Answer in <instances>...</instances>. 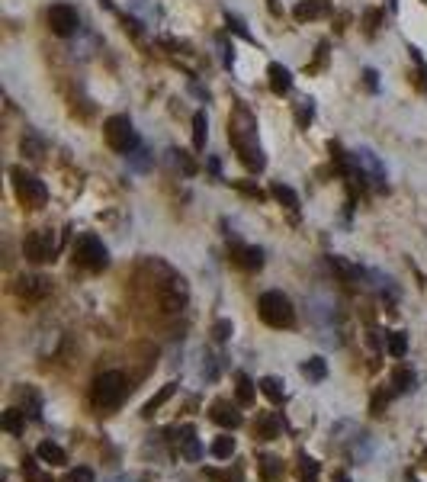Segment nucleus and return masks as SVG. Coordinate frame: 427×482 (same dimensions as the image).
<instances>
[{
  "mask_svg": "<svg viewBox=\"0 0 427 482\" xmlns=\"http://www.w3.org/2000/svg\"><path fill=\"white\" fill-rule=\"evenodd\" d=\"M228 139H232V148L241 158V164L251 167V171H264L267 158H264V148H260V141H257V126H254V116L247 113L245 106L235 109L232 122H228Z\"/></svg>",
  "mask_w": 427,
  "mask_h": 482,
  "instance_id": "1",
  "label": "nucleus"
},
{
  "mask_svg": "<svg viewBox=\"0 0 427 482\" xmlns=\"http://www.w3.org/2000/svg\"><path fill=\"white\" fill-rule=\"evenodd\" d=\"M257 312L270 328H292L296 325V308H292V302L286 299L279 289H267V293L260 296Z\"/></svg>",
  "mask_w": 427,
  "mask_h": 482,
  "instance_id": "2",
  "label": "nucleus"
},
{
  "mask_svg": "<svg viewBox=\"0 0 427 482\" xmlns=\"http://www.w3.org/2000/svg\"><path fill=\"white\" fill-rule=\"evenodd\" d=\"M125 389H129V386H125L123 373L110 370V373H100V376L93 379L91 398H93V405H97L100 411H113V408H119V405H123Z\"/></svg>",
  "mask_w": 427,
  "mask_h": 482,
  "instance_id": "3",
  "label": "nucleus"
},
{
  "mask_svg": "<svg viewBox=\"0 0 427 482\" xmlns=\"http://www.w3.org/2000/svg\"><path fill=\"white\" fill-rule=\"evenodd\" d=\"M103 139H106V145H110L113 151H119V154H129L132 148L138 145L135 129H132L129 116H110V119L103 122Z\"/></svg>",
  "mask_w": 427,
  "mask_h": 482,
  "instance_id": "4",
  "label": "nucleus"
},
{
  "mask_svg": "<svg viewBox=\"0 0 427 482\" xmlns=\"http://www.w3.org/2000/svg\"><path fill=\"white\" fill-rule=\"evenodd\" d=\"M10 177H14V190H16V196H20V203L33 206V209L46 206L48 190H46V184H42L36 174L23 171V167H14V171H10Z\"/></svg>",
  "mask_w": 427,
  "mask_h": 482,
  "instance_id": "5",
  "label": "nucleus"
},
{
  "mask_svg": "<svg viewBox=\"0 0 427 482\" xmlns=\"http://www.w3.org/2000/svg\"><path fill=\"white\" fill-rule=\"evenodd\" d=\"M74 261L87 270H103L106 263H110V251L103 248V241H100L97 235H84L74 244Z\"/></svg>",
  "mask_w": 427,
  "mask_h": 482,
  "instance_id": "6",
  "label": "nucleus"
},
{
  "mask_svg": "<svg viewBox=\"0 0 427 482\" xmlns=\"http://www.w3.org/2000/svg\"><path fill=\"white\" fill-rule=\"evenodd\" d=\"M23 251H26V257H29L33 263L55 261V254H58V238H55V231H52V229H36L33 235L26 238Z\"/></svg>",
  "mask_w": 427,
  "mask_h": 482,
  "instance_id": "7",
  "label": "nucleus"
},
{
  "mask_svg": "<svg viewBox=\"0 0 427 482\" xmlns=\"http://www.w3.org/2000/svg\"><path fill=\"white\" fill-rule=\"evenodd\" d=\"M48 29L55 32V36H61V39H68V36H74V32L81 29V16H78V10H74L71 4H55V6H48Z\"/></svg>",
  "mask_w": 427,
  "mask_h": 482,
  "instance_id": "8",
  "label": "nucleus"
},
{
  "mask_svg": "<svg viewBox=\"0 0 427 482\" xmlns=\"http://www.w3.org/2000/svg\"><path fill=\"white\" fill-rule=\"evenodd\" d=\"M354 171L360 174V180L366 177L369 184H376V186L386 184V167L379 164V158H376L369 148H360V151H354Z\"/></svg>",
  "mask_w": 427,
  "mask_h": 482,
  "instance_id": "9",
  "label": "nucleus"
},
{
  "mask_svg": "<svg viewBox=\"0 0 427 482\" xmlns=\"http://www.w3.org/2000/svg\"><path fill=\"white\" fill-rule=\"evenodd\" d=\"M48 293H52V280L42 273H29V276H20V280H16V296H20L23 302H39V299H46Z\"/></svg>",
  "mask_w": 427,
  "mask_h": 482,
  "instance_id": "10",
  "label": "nucleus"
},
{
  "mask_svg": "<svg viewBox=\"0 0 427 482\" xmlns=\"http://www.w3.org/2000/svg\"><path fill=\"white\" fill-rule=\"evenodd\" d=\"M232 261L238 263L241 270H260V267H264V251L251 248V244H235V248H232Z\"/></svg>",
  "mask_w": 427,
  "mask_h": 482,
  "instance_id": "11",
  "label": "nucleus"
},
{
  "mask_svg": "<svg viewBox=\"0 0 427 482\" xmlns=\"http://www.w3.org/2000/svg\"><path fill=\"white\" fill-rule=\"evenodd\" d=\"M209 418H212L215 424H222V428H238L241 424V415L235 411L232 402H225V398H219V402H212V408H209Z\"/></svg>",
  "mask_w": 427,
  "mask_h": 482,
  "instance_id": "12",
  "label": "nucleus"
},
{
  "mask_svg": "<svg viewBox=\"0 0 427 482\" xmlns=\"http://www.w3.org/2000/svg\"><path fill=\"white\" fill-rule=\"evenodd\" d=\"M267 77H270V90H273L277 96L289 94V87H292V74H289V68H286V64L273 61L270 68H267Z\"/></svg>",
  "mask_w": 427,
  "mask_h": 482,
  "instance_id": "13",
  "label": "nucleus"
},
{
  "mask_svg": "<svg viewBox=\"0 0 427 482\" xmlns=\"http://www.w3.org/2000/svg\"><path fill=\"white\" fill-rule=\"evenodd\" d=\"M292 16H296L299 23H312V19L328 16V0H302V4H296Z\"/></svg>",
  "mask_w": 427,
  "mask_h": 482,
  "instance_id": "14",
  "label": "nucleus"
},
{
  "mask_svg": "<svg viewBox=\"0 0 427 482\" xmlns=\"http://www.w3.org/2000/svg\"><path fill=\"white\" fill-rule=\"evenodd\" d=\"M254 434L264 437V441H273V437H279V418L273 415V411H260L257 421H254Z\"/></svg>",
  "mask_w": 427,
  "mask_h": 482,
  "instance_id": "15",
  "label": "nucleus"
},
{
  "mask_svg": "<svg viewBox=\"0 0 427 482\" xmlns=\"http://www.w3.org/2000/svg\"><path fill=\"white\" fill-rule=\"evenodd\" d=\"M36 456H39L42 463H52V466H65V463H68V453L58 447V443H52V441H42L39 450H36Z\"/></svg>",
  "mask_w": 427,
  "mask_h": 482,
  "instance_id": "16",
  "label": "nucleus"
},
{
  "mask_svg": "<svg viewBox=\"0 0 427 482\" xmlns=\"http://www.w3.org/2000/svg\"><path fill=\"white\" fill-rule=\"evenodd\" d=\"M235 396H238L241 405H254L257 392H254V379L247 376V373H238V376H235Z\"/></svg>",
  "mask_w": 427,
  "mask_h": 482,
  "instance_id": "17",
  "label": "nucleus"
},
{
  "mask_svg": "<svg viewBox=\"0 0 427 482\" xmlns=\"http://www.w3.org/2000/svg\"><path fill=\"white\" fill-rule=\"evenodd\" d=\"M206 139H209V119H206V113H193V148L196 151H202L206 148Z\"/></svg>",
  "mask_w": 427,
  "mask_h": 482,
  "instance_id": "18",
  "label": "nucleus"
},
{
  "mask_svg": "<svg viewBox=\"0 0 427 482\" xmlns=\"http://www.w3.org/2000/svg\"><path fill=\"white\" fill-rule=\"evenodd\" d=\"M174 392H177V383H168V386H161V392H158V396H151V398H148V402H145L142 415H145V418H151V415H155V411H158V408H161V405H164V402H168V398H170V396H174Z\"/></svg>",
  "mask_w": 427,
  "mask_h": 482,
  "instance_id": "19",
  "label": "nucleus"
},
{
  "mask_svg": "<svg viewBox=\"0 0 427 482\" xmlns=\"http://www.w3.org/2000/svg\"><path fill=\"white\" fill-rule=\"evenodd\" d=\"M180 450H183V456H187V460H200L202 456V447H200V441H196V434H193V428H183L180 431Z\"/></svg>",
  "mask_w": 427,
  "mask_h": 482,
  "instance_id": "20",
  "label": "nucleus"
},
{
  "mask_svg": "<svg viewBox=\"0 0 427 482\" xmlns=\"http://www.w3.org/2000/svg\"><path fill=\"white\" fill-rule=\"evenodd\" d=\"M23 418H26V411L7 408V411H4V418H0V424H4V431H7V434L20 437V434H23Z\"/></svg>",
  "mask_w": 427,
  "mask_h": 482,
  "instance_id": "21",
  "label": "nucleus"
},
{
  "mask_svg": "<svg viewBox=\"0 0 427 482\" xmlns=\"http://www.w3.org/2000/svg\"><path fill=\"white\" fill-rule=\"evenodd\" d=\"M270 193H273V199H277V203H283V206H286V209H292V212L299 209V196H296V190H292V186H286V184H273V186H270Z\"/></svg>",
  "mask_w": 427,
  "mask_h": 482,
  "instance_id": "22",
  "label": "nucleus"
},
{
  "mask_svg": "<svg viewBox=\"0 0 427 482\" xmlns=\"http://www.w3.org/2000/svg\"><path fill=\"white\" fill-rule=\"evenodd\" d=\"M260 473H264V482H277L283 476V460L279 456H260Z\"/></svg>",
  "mask_w": 427,
  "mask_h": 482,
  "instance_id": "23",
  "label": "nucleus"
},
{
  "mask_svg": "<svg viewBox=\"0 0 427 482\" xmlns=\"http://www.w3.org/2000/svg\"><path fill=\"white\" fill-rule=\"evenodd\" d=\"M257 389L264 392L270 402H283V379H277V376H264L257 383Z\"/></svg>",
  "mask_w": 427,
  "mask_h": 482,
  "instance_id": "24",
  "label": "nucleus"
},
{
  "mask_svg": "<svg viewBox=\"0 0 427 482\" xmlns=\"http://www.w3.org/2000/svg\"><path fill=\"white\" fill-rule=\"evenodd\" d=\"M331 270H334L337 276H344L347 283H354V280H360V267H354L350 261H344V257H331Z\"/></svg>",
  "mask_w": 427,
  "mask_h": 482,
  "instance_id": "25",
  "label": "nucleus"
},
{
  "mask_svg": "<svg viewBox=\"0 0 427 482\" xmlns=\"http://www.w3.org/2000/svg\"><path fill=\"white\" fill-rule=\"evenodd\" d=\"M232 453H235V437L232 434L215 437L212 441V456L215 460H232Z\"/></svg>",
  "mask_w": 427,
  "mask_h": 482,
  "instance_id": "26",
  "label": "nucleus"
},
{
  "mask_svg": "<svg viewBox=\"0 0 427 482\" xmlns=\"http://www.w3.org/2000/svg\"><path fill=\"white\" fill-rule=\"evenodd\" d=\"M392 386H395V392H411L414 389V373L408 370V366H398V370L392 373Z\"/></svg>",
  "mask_w": 427,
  "mask_h": 482,
  "instance_id": "27",
  "label": "nucleus"
},
{
  "mask_svg": "<svg viewBox=\"0 0 427 482\" xmlns=\"http://www.w3.org/2000/svg\"><path fill=\"white\" fill-rule=\"evenodd\" d=\"M42 151H46V141H42L39 135L36 132L23 135V154H26V158H42Z\"/></svg>",
  "mask_w": 427,
  "mask_h": 482,
  "instance_id": "28",
  "label": "nucleus"
},
{
  "mask_svg": "<svg viewBox=\"0 0 427 482\" xmlns=\"http://www.w3.org/2000/svg\"><path fill=\"white\" fill-rule=\"evenodd\" d=\"M302 373L309 379H324V376H328V363H324V357H309L302 363Z\"/></svg>",
  "mask_w": 427,
  "mask_h": 482,
  "instance_id": "29",
  "label": "nucleus"
},
{
  "mask_svg": "<svg viewBox=\"0 0 427 482\" xmlns=\"http://www.w3.org/2000/svg\"><path fill=\"white\" fill-rule=\"evenodd\" d=\"M23 473H26V482H55L52 473H42V469L36 466L33 456H26V460H23Z\"/></svg>",
  "mask_w": 427,
  "mask_h": 482,
  "instance_id": "30",
  "label": "nucleus"
},
{
  "mask_svg": "<svg viewBox=\"0 0 427 482\" xmlns=\"http://www.w3.org/2000/svg\"><path fill=\"white\" fill-rule=\"evenodd\" d=\"M386 347H389V353H392V357H405L408 334L405 331H392V334H389V341H386Z\"/></svg>",
  "mask_w": 427,
  "mask_h": 482,
  "instance_id": "31",
  "label": "nucleus"
},
{
  "mask_svg": "<svg viewBox=\"0 0 427 482\" xmlns=\"http://www.w3.org/2000/svg\"><path fill=\"white\" fill-rule=\"evenodd\" d=\"M232 334H235V325H232V318H219V321H215V325H212V338H215V341H228V338H232Z\"/></svg>",
  "mask_w": 427,
  "mask_h": 482,
  "instance_id": "32",
  "label": "nucleus"
},
{
  "mask_svg": "<svg viewBox=\"0 0 427 482\" xmlns=\"http://www.w3.org/2000/svg\"><path fill=\"white\" fill-rule=\"evenodd\" d=\"M26 411H29V418H39V411H42V402H39V396H36L33 389H26Z\"/></svg>",
  "mask_w": 427,
  "mask_h": 482,
  "instance_id": "33",
  "label": "nucleus"
},
{
  "mask_svg": "<svg viewBox=\"0 0 427 482\" xmlns=\"http://www.w3.org/2000/svg\"><path fill=\"white\" fill-rule=\"evenodd\" d=\"M65 482H93V473L87 466H78V469H71V473H68Z\"/></svg>",
  "mask_w": 427,
  "mask_h": 482,
  "instance_id": "34",
  "label": "nucleus"
},
{
  "mask_svg": "<svg viewBox=\"0 0 427 482\" xmlns=\"http://www.w3.org/2000/svg\"><path fill=\"white\" fill-rule=\"evenodd\" d=\"M225 19H228V26H232V29H235V32H238V36H241V39H247V42H254V39H251V32H247V29H245V23H241V19H238V16H232V13H225Z\"/></svg>",
  "mask_w": 427,
  "mask_h": 482,
  "instance_id": "35",
  "label": "nucleus"
},
{
  "mask_svg": "<svg viewBox=\"0 0 427 482\" xmlns=\"http://www.w3.org/2000/svg\"><path fill=\"white\" fill-rule=\"evenodd\" d=\"M174 158H177V164L183 167V174H190V177H193V174H196V164L187 158V151H174Z\"/></svg>",
  "mask_w": 427,
  "mask_h": 482,
  "instance_id": "36",
  "label": "nucleus"
},
{
  "mask_svg": "<svg viewBox=\"0 0 427 482\" xmlns=\"http://www.w3.org/2000/svg\"><path fill=\"white\" fill-rule=\"evenodd\" d=\"M312 116H315V106H312V100H302V106H299V126L312 122Z\"/></svg>",
  "mask_w": 427,
  "mask_h": 482,
  "instance_id": "37",
  "label": "nucleus"
},
{
  "mask_svg": "<svg viewBox=\"0 0 427 482\" xmlns=\"http://www.w3.org/2000/svg\"><path fill=\"white\" fill-rule=\"evenodd\" d=\"M389 398H386V392H376L373 396V415H382V405H386Z\"/></svg>",
  "mask_w": 427,
  "mask_h": 482,
  "instance_id": "38",
  "label": "nucleus"
},
{
  "mask_svg": "<svg viewBox=\"0 0 427 482\" xmlns=\"http://www.w3.org/2000/svg\"><path fill=\"white\" fill-rule=\"evenodd\" d=\"M363 77H366V87H369V90H376V87H379V81H376L379 74H376L373 68H366V71H363Z\"/></svg>",
  "mask_w": 427,
  "mask_h": 482,
  "instance_id": "39",
  "label": "nucleus"
},
{
  "mask_svg": "<svg viewBox=\"0 0 427 482\" xmlns=\"http://www.w3.org/2000/svg\"><path fill=\"white\" fill-rule=\"evenodd\" d=\"M366 23H369V32H373V29H376V23H379V13L369 10V13H366Z\"/></svg>",
  "mask_w": 427,
  "mask_h": 482,
  "instance_id": "40",
  "label": "nucleus"
},
{
  "mask_svg": "<svg viewBox=\"0 0 427 482\" xmlns=\"http://www.w3.org/2000/svg\"><path fill=\"white\" fill-rule=\"evenodd\" d=\"M267 4H270V13H279V4H277V0H267Z\"/></svg>",
  "mask_w": 427,
  "mask_h": 482,
  "instance_id": "41",
  "label": "nucleus"
},
{
  "mask_svg": "<svg viewBox=\"0 0 427 482\" xmlns=\"http://www.w3.org/2000/svg\"><path fill=\"white\" fill-rule=\"evenodd\" d=\"M334 482H350V479H347V476L341 473V476H334Z\"/></svg>",
  "mask_w": 427,
  "mask_h": 482,
  "instance_id": "42",
  "label": "nucleus"
},
{
  "mask_svg": "<svg viewBox=\"0 0 427 482\" xmlns=\"http://www.w3.org/2000/svg\"><path fill=\"white\" fill-rule=\"evenodd\" d=\"M389 6H392V10H398V0H389Z\"/></svg>",
  "mask_w": 427,
  "mask_h": 482,
  "instance_id": "43",
  "label": "nucleus"
},
{
  "mask_svg": "<svg viewBox=\"0 0 427 482\" xmlns=\"http://www.w3.org/2000/svg\"><path fill=\"white\" fill-rule=\"evenodd\" d=\"M411 482H418V479H411Z\"/></svg>",
  "mask_w": 427,
  "mask_h": 482,
  "instance_id": "44",
  "label": "nucleus"
}]
</instances>
